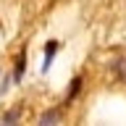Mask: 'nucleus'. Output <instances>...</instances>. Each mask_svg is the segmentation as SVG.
<instances>
[{
	"instance_id": "obj_1",
	"label": "nucleus",
	"mask_w": 126,
	"mask_h": 126,
	"mask_svg": "<svg viewBox=\"0 0 126 126\" xmlns=\"http://www.w3.org/2000/svg\"><path fill=\"white\" fill-rule=\"evenodd\" d=\"M118 71H121V76L126 79V61H121V63H118Z\"/></svg>"
}]
</instances>
